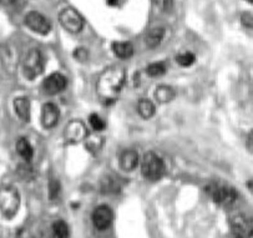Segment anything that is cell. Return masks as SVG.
I'll use <instances>...</instances> for the list:
<instances>
[{
  "instance_id": "6da1fadb",
  "label": "cell",
  "mask_w": 253,
  "mask_h": 238,
  "mask_svg": "<svg viewBox=\"0 0 253 238\" xmlns=\"http://www.w3.org/2000/svg\"><path fill=\"white\" fill-rule=\"evenodd\" d=\"M125 70L121 66H111L105 69L100 75L96 85V91L100 100L105 104L116 101L125 84Z\"/></svg>"
},
{
  "instance_id": "7a4b0ae2",
  "label": "cell",
  "mask_w": 253,
  "mask_h": 238,
  "mask_svg": "<svg viewBox=\"0 0 253 238\" xmlns=\"http://www.w3.org/2000/svg\"><path fill=\"white\" fill-rule=\"evenodd\" d=\"M20 195L13 186L0 187V212L4 217L11 218L18 213Z\"/></svg>"
},
{
  "instance_id": "3957f363",
  "label": "cell",
  "mask_w": 253,
  "mask_h": 238,
  "mask_svg": "<svg viewBox=\"0 0 253 238\" xmlns=\"http://www.w3.org/2000/svg\"><path fill=\"white\" fill-rule=\"evenodd\" d=\"M141 171L142 175L147 180L156 181L160 180L165 175L166 166H165L164 160H162L159 155H156L155 152H147L142 157Z\"/></svg>"
},
{
  "instance_id": "277c9868",
  "label": "cell",
  "mask_w": 253,
  "mask_h": 238,
  "mask_svg": "<svg viewBox=\"0 0 253 238\" xmlns=\"http://www.w3.org/2000/svg\"><path fill=\"white\" fill-rule=\"evenodd\" d=\"M207 192L211 196V198L216 202L217 204L223 207H230L237 201L238 194L233 187L224 185V183L214 182L211 183L207 187Z\"/></svg>"
},
{
  "instance_id": "5b68a950",
  "label": "cell",
  "mask_w": 253,
  "mask_h": 238,
  "mask_svg": "<svg viewBox=\"0 0 253 238\" xmlns=\"http://www.w3.org/2000/svg\"><path fill=\"white\" fill-rule=\"evenodd\" d=\"M44 71V58L39 49H30L23 60V73L26 79L34 80Z\"/></svg>"
},
{
  "instance_id": "8992f818",
  "label": "cell",
  "mask_w": 253,
  "mask_h": 238,
  "mask_svg": "<svg viewBox=\"0 0 253 238\" xmlns=\"http://www.w3.org/2000/svg\"><path fill=\"white\" fill-rule=\"evenodd\" d=\"M231 231L235 238L253 237V218L245 213H238L231 218Z\"/></svg>"
},
{
  "instance_id": "52a82bcc",
  "label": "cell",
  "mask_w": 253,
  "mask_h": 238,
  "mask_svg": "<svg viewBox=\"0 0 253 238\" xmlns=\"http://www.w3.org/2000/svg\"><path fill=\"white\" fill-rule=\"evenodd\" d=\"M59 20L64 29L73 34H78L84 28V18L74 8H64L59 14Z\"/></svg>"
},
{
  "instance_id": "ba28073f",
  "label": "cell",
  "mask_w": 253,
  "mask_h": 238,
  "mask_svg": "<svg viewBox=\"0 0 253 238\" xmlns=\"http://www.w3.org/2000/svg\"><path fill=\"white\" fill-rule=\"evenodd\" d=\"M25 25L29 28L32 32L40 35H47L51 30V24L45 18L42 14L38 11H30L25 15Z\"/></svg>"
},
{
  "instance_id": "9c48e42d",
  "label": "cell",
  "mask_w": 253,
  "mask_h": 238,
  "mask_svg": "<svg viewBox=\"0 0 253 238\" xmlns=\"http://www.w3.org/2000/svg\"><path fill=\"white\" fill-rule=\"evenodd\" d=\"M89 136L87 134V128L85 123L80 120H73L65 126L64 130V137L70 144H78V142L86 140Z\"/></svg>"
},
{
  "instance_id": "30bf717a",
  "label": "cell",
  "mask_w": 253,
  "mask_h": 238,
  "mask_svg": "<svg viewBox=\"0 0 253 238\" xmlns=\"http://www.w3.org/2000/svg\"><path fill=\"white\" fill-rule=\"evenodd\" d=\"M66 84H68V81H66L65 76L59 73H54L45 79L44 82H42V89L46 94L56 95L65 90Z\"/></svg>"
},
{
  "instance_id": "8fae6325",
  "label": "cell",
  "mask_w": 253,
  "mask_h": 238,
  "mask_svg": "<svg viewBox=\"0 0 253 238\" xmlns=\"http://www.w3.org/2000/svg\"><path fill=\"white\" fill-rule=\"evenodd\" d=\"M114 220V213L112 209L109 206H99L95 208L94 213H92V222L97 230H106L110 227Z\"/></svg>"
},
{
  "instance_id": "7c38bea8",
  "label": "cell",
  "mask_w": 253,
  "mask_h": 238,
  "mask_svg": "<svg viewBox=\"0 0 253 238\" xmlns=\"http://www.w3.org/2000/svg\"><path fill=\"white\" fill-rule=\"evenodd\" d=\"M60 118V111L58 106L52 102H47L42 106V123L45 128H51L58 123Z\"/></svg>"
},
{
  "instance_id": "4fadbf2b",
  "label": "cell",
  "mask_w": 253,
  "mask_h": 238,
  "mask_svg": "<svg viewBox=\"0 0 253 238\" xmlns=\"http://www.w3.org/2000/svg\"><path fill=\"white\" fill-rule=\"evenodd\" d=\"M1 60L9 70H14L19 63V55L15 47L10 46V45H5L1 47Z\"/></svg>"
},
{
  "instance_id": "5bb4252c",
  "label": "cell",
  "mask_w": 253,
  "mask_h": 238,
  "mask_svg": "<svg viewBox=\"0 0 253 238\" xmlns=\"http://www.w3.org/2000/svg\"><path fill=\"white\" fill-rule=\"evenodd\" d=\"M138 154L133 150H126L120 157V166L124 171H127V172H131V171L135 170L138 165Z\"/></svg>"
},
{
  "instance_id": "9a60e30c",
  "label": "cell",
  "mask_w": 253,
  "mask_h": 238,
  "mask_svg": "<svg viewBox=\"0 0 253 238\" xmlns=\"http://www.w3.org/2000/svg\"><path fill=\"white\" fill-rule=\"evenodd\" d=\"M14 109L15 113L21 120L29 121L30 120V101L28 97L19 96L14 100Z\"/></svg>"
},
{
  "instance_id": "2e32d148",
  "label": "cell",
  "mask_w": 253,
  "mask_h": 238,
  "mask_svg": "<svg viewBox=\"0 0 253 238\" xmlns=\"http://www.w3.org/2000/svg\"><path fill=\"white\" fill-rule=\"evenodd\" d=\"M112 51L118 58L130 59L133 55V45L128 41H116L112 44Z\"/></svg>"
},
{
  "instance_id": "e0dca14e",
  "label": "cell",
  "mask_w": 253,
  "mask_h": 238,
  "mask_svg": "<svg viewBox=\"0 0 253 238\" xmlns=\"http://www.w3.org/2000/svg\"><path fill=\"white\" fill-rule=\"evenodd\" d=\"M165 37V28H154V29L150 30L146 35V39H145V42H146L147 47L150 49H155V47L159 46L162 42Z\"/></svg>"
},
{
  "instance_id": "ac0fdd59",
  "label": "cell",
  "mask_w": 253,
  "mask_h": 238,
  "mask_svg": "<svg viewBox=\"0 0 253 238\" xmlns=\"http://www.w3.org/2000/svg\"><path fill=\"white\" fill-rule=\"evenodd\" d=\"M176 91L173 87L167 86V85H161L155 90V99L160 102V104H166L175 99Z\"/></svg>"
},
{
  "instance_id": "d6986e66",
  "label": "cell",
  "mask_w": 253,
  "mask_h": 238,
  "mask_svg": "<svg viewBox=\"0 0 253 238\" xmlns=\"http://www.w3.org/2000/svg\"><path fill=\"white\" fill-rule=\"evenodd\" d=\"M16 151H18V154L20 155L25 161L32 160L33 155H34L33 146L30 145V142L26 139H24V137L19 139L18 142H16Z\"/></svg>"
},
{
  "instance_id": "ffe728a7",
  "label": "cell",
  "mask_w": 253,
  "mask_h": 238,
  "mask_svg": "<svg viewBox=\"0 0 253 238\" xmlns=\"http://www.w3.org/2000/svg\"><path fill=\"white\" fill-rule=\"evenodd\" d=\"M137 111L140 116L144 119H150L155 115V105L151 100L149 99H141L137 104Z\"/></svg>"
},
{
  "instance_id": "44dd1931",
  "label": "cell",
  "mask_w": 253,
  "mask_h": 238,
  "mask_svg": "<svg viewBox=\"0 0 253 238\" xmlns=\"http://www.w3.org/2000/svg\"><path fill=\"white\" fill-rule=\"evenodd\" d=\"M52 238H69V226L64 221H56L52 225Z\"/></svg>"
},
{
  "instance_id": "7402d4cb",
  "label": "cell",
  "mask_w": 253,
  "mask_h": 238,
  "mask_svg": "<svg viewBox=\"0 0 253 238\" xmlns=\"http://www.w3.org/2000/svg\"><path fill=\"white\" fill-rule=\"evenodd\" d=\"M152 6L159 13H169L173 6V0H152Z\"/></svg>"
},
{
  "instance_id": "603a6c76",
  "label": "cell",
  "mask_w": 253,
  "mask_h": 238,
  "mask_svg": "<svg viewBox=\"0 0 253 238\" xmlns=\"http://www.w3.org/2000/svg\"><path fill=\"white\" fill-rule=\"evenodd\" d=\"M147 74L152 78H157V76H161L166 73V65L161 61L159 63H152L147 66Z\"/></svg>"
},
{
  "instance_id": "cb8c5ba5",
  "label": "cell",
  "mask_w": 253,
  "mask_h": 238,
  "mask_svg": "<svg viewBox=\"0 0 253 238\" xmlns=\"http://www.w3.org/2000/svg\"><path fill=\"white\" fill-rule=\"evenodd\" d=\"M196 60V56L193 55L192 52L190 51H185V52H181L178 54L177 58H176V61L178 63V65L181 66H191Z\"/></svg>"
},
{
  "instance_id": "d4e9b609",
  "label": "cell",
  "mask_w": 253,
  "mask_h": 238,
  "mask_svg": "<svg viewBox=\"0 0 253 238\" xmlns=\"http://www.w3.org/2000/svg\"><path fill=\"white\" fill-rule=\"evenodd\" d=\"M89 122H90V126H91L95 131H102L105 127H106L105 121L102 120L97 114H91V115H90Z\"/></svg>"
},
{
  "instance_id": "484cf974",
  "label": "cell",
  "mask_w": 253,
  "mask_h": 238,
  "mask_svg": "<svg viewBox=\"0 0 253 238\" xmlns=\"http://www.w3.org/2000/svg\"><path fill=\"white\" fill-rule=\"evenodd\" d=\"M119 187V182L114 177L105 178L102 182V191L105 192H118Z\"/></svg>"
},
{
  "instance_id": "4316f807",
  "label": "cell",
  "mask_w": 253,
  "mask_h": 238,
  "mask_svg": "<svg viewBox=\"0 0 253 238\" xmlns=\"http://www.w3.org/2000/svg\"><path fill=\"white\" fill-rule=\"evenodd\" d=\"M49 195L50 198L55 199L58 198L59 195H60V183L56 180H51L49 183Z\"/></svg>"
},
{
  "instance_id": "83f0119b",
  "label": "cell",
  "mask_w": 253,
  "mask_h": 238,
  "mask_svg": "<svg viewBox=\"0 0 253 238\" xmlns=\"http://www.w3.org/2000/svg\"><path fill=\"white\" fill-rule=\"evenodd\" d=\"M241 23H242V25L245 26V28L253 30V14L245 11V13L241 15Z\"/></svg>"
},
{
  "instance_id": "f1b7e54d",
  "label": "cell",
  "mask_w": 253,
  "mask_h": 238,
  "mask_svg": "<svg viewBox=\"0 0 253 238\" xmlns=\"http://www.w3.org/2000/svg\"><path fill=\"white\" fill-rule=\"evenodd\" d=\"M75 56L79 59V60L86 59L87 58L86 50L84 49V47H79V49H76V51H75Z\"/></svg>"
},
{
  "instance_id": "f546056e",
  "label": "cell",
  "mask_w": 253,
  "mask_h": 238,
  "mask_svg": "<svg viewBox=\"0 0 253 238\" xmlns=\"http://www.w3.org/2000/svg\"><path fill=\"white\" fill-rule=\"evenodd\" d=\"M246 146H247V149L250 150L251 152H253V130L248 134L247 141H246Z\"/></svg>"
},
{
  "instance_id": "4dcf8cb0",
  "label": "cell",
  "mask_w": 253,
  "mask_h": 238,
  "mask_svg": "<svg viewBox=\"0 0 253 238\" xmlns=\"http://www.w3.org/2000/svg\"><path fill=\"white\" fill-rule=\"evenodd\" d=\"M19 238H34V237H33V236L30 235L29 232H23V233H21L20 237H19Z\"/></svg>"
},
{
  "instance_id": "1f68e13d",
  "label": "cell",
  "mask_w": 253,
  "mask_h": 238,
  "mask_svg": "<svg viewBox=\"0 0 253 238\" xmlns=\"http://www.w3.org/2000/svg\"><path fill=\"white\" fill-rule=\"evenodd\" d=\"M11 3H14V0H0V4L3 5H10Z\"/></svg>"
},
{
  "instance_id": "d6a6232c",
  "label": "cell",
  "mask_w": 253,
  "mask_h": 238,
  "mask_svg": "<svg viewBox=\"0 0 253 238\" xmlns=\"http://www.w3.org/2000/svg\"><path fill=\"white\" fill-rule=\"evenodd\" d=\"M247 187H248V190H250V191L253 194V180L248 181V182H247Z\"/></svg>"
},
{
  "instance_id": "836d02e7",
  "label": "cell",
  "mask_w": 253,
  "mask_h": 238,
  "mask_svg": "<svg viewBox=\"0 0 253 238\" xmlns=\"http://www.w3.org/2000/svg\"><path fill=\"white\" fill-rule=\"evenodd\" d=\"M110 5H114V4H118V0H109Z\"/></svg>"
},
{
  "instance_id": "e575fe53",
  "label": "cell",
  "mask_w": 253,
  "mask_h": 238,
  "mask_svg": "<svg viewBox=\"0 0 253 238\" xmlns=\"http://www.w3.org/2000/svg\"><path fill=\"white\" fill-rule=\"evenodd\" d=\"M246 1H248V3L252 4V5H253V0H246Z\"/></svg>"
}]
</instances>
